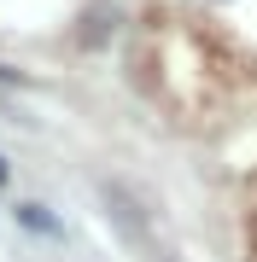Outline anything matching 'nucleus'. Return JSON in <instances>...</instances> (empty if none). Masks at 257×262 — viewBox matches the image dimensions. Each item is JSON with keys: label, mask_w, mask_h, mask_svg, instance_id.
I'll return each instance as SVG.
<instances>
[{"label": "nucleus", "mask_w": 257, "mask_h": 262, "mask_svg": "<svg viewBox=\"0 0 257 262\" xmlns=\"http://www.w3.org/2000/svg\"><path fill=\"white\" fill-rule=\"evenodd\" d=\"M24 222H29V227H41V233H47V227H53L47 215H41V204H24Z\"/></svg>", "instance_id": "f257e3e1"}, {"label": "nucleus", "mask_w": 257, "mask_h": 262, "mask_svg": "<svg viewBox=\"0 0 257 262\" xmlns=\"http://www.w3.org/2000/svg\"><path fill=\"white\" fill-rule=\"evenodd\" d=\"M12 76H18V70H0V82H12Z\"/></svg>", "instance_id": "f03ea898"}, {"label": "nucleus", "mask_w": 257, "mask_h": 262, "mask_svg": "<svg viewBox=\"0 0 257 262\" xmlns=\"http://www.w3.org/2000/svg\"><path fill=\"white\" fill-rule=\"evenodd\" d=\"M0 181H6V158H0Z\"/></svg>", "instance_id": "7ed1b4c3"}]
</instances>
